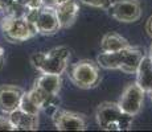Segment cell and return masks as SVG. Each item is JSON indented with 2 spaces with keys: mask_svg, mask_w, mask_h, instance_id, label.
<instances>
[{
  "mask_svg": "<svg viewBox=\"0 0 152 132\" xmlns=\"http://www.w3.org/2000/svg\"><path fill=\"white\" fill-rule=\"evenodd\" d=\"M145 32L148 33V36L152 37V16L148 17L147 23H145Z\"/></svg>",
  "mask_w": 152,
  "mask_h": 132,
  "instance_id": "603a6c76",
  "label": "cell"
},
{
  "mask_svg": "<svg viewBox=\"0 0 152 132\" xmlns=\"http://www.w3.org/2000/svg\"><path fill=\"white\" fill-rule=\"evenodd\" d=\"M25 17H27L29 21L33 23L34 28L37 31V34L52 36V34H56L61 29L56 11L52 7L42 5L39 9L29 11L25 15Z\"/></svg>",
  "mask_w": 152,
  "mask_h": 132,
  "instance_id": "8992f818",
  "label": "cell"
},
{
  "mask_svg": "<svg viewBox=\"0 0 152 132\" xmlns=\"http://www.w3.org/2000/svg\"><path fill=\"white\" fill-rule=\"evenodd\" d=\"M54 127L58 131H85L87 130L86 118L82 114L57 108L52 115Z\"/></svg>",
  "mask_w": 152,
  "mask_h": 132,
  "instance_id": "9c48e42d",
  "label": "cell"
},
{
  "mask_svg": "<svg viewBox=\"0 0 152 132\" xmlns=\"http://www.w3.org/2000/svg\"><path fill=\"white\" fill-rule=\"evenodd\" d=\"M95 120L103 131H128L132 127L134 116L123 112L115 102H103L95 110Z\"/></svg>",
  "mask_w": 152,
  "mask_h": 132,
  "instance_id": "3957f363",
  "label": "cell"
},
{
  "mask_svg": "<svg viewBox=\"0 0 152 132\" xmlns=\"http://www.w3.org/2000/svg\"><path fill=\"white\" fill-rule=\"evenodd\" d=\"M33 86L39 87L49 94H53V95H60L62 78L58 74H41L34 79Z\"/></svg>",
  "mask_w": 152,
  "mask_h": 132,
  "instance_id": "9a60e30c",
  "label": "cell"
},
{
  "mask_svg": "<svg viewBox=\"0 0 152 132\" xmlns=\"http://www.w3.org/2000/svg\"><path fill=\"white\" fill-rule=\"evenodd\" d=\"M69 79L75 87L91 90L101 82V71L97 62L91 60H81L73 63L69 70Z\"/></svg>",
  "mask_w": 152,
  "mask_h": 132,
  "instance_id": "5b68a950",
  "label": "cell"
},
{
  "mask_svg": "<svg viewBox=\"0 0 152 132\" xmlns=\"http://www.w3.org/2000/svg\"><path fill=\"white\" fill-rule=\"evenodd\" d=\"M11 131H37L39 130V115H32L21 111L20 108L7 114Z\"/></svg>",
  "mask_w": 152,
  "mask_h": 132,
  "instance_id": "30bf717a",
  "label": "cell"
},
{
  "mask_svg": "<svg viewBox=\"0 0 152 132\" xmlns=\"http://www.w3.org/2000/svg\"><path fill=\"white\" fill-rule=\"evenodd\" d=\"M148 57L151 58V61H152V45H151V48H150V53H148Z\"/></svg>",
  "mask_w": 152,
  "mask_h": 132,
  "instance_id": "cb8c5ba5",
  "label": "cell"
},
{
  "mask_svg": "<svg viewBox=\"0 0 152 132\" xmlns=\"http://www.w3.org/2000/svg\"><path fill=\"white\" fill-rule=\"evenodd\" d=\"M23 4L27 8V11H34L42 7V0H23Z\"/></svg>",
  "mask_w": 152,
  "mask_h": 132,
  "instance_id": "d6986e66",
  "label": "cell"
},
{
  "mask_svg": "<svg viewBox=\"0 0 152 132\" xmlns=\"http://www.w3.org/2000/svg\"><path fill=\"white\" fill-rule=\"evenodd\" d=\"M145 93L136 82L130 83L124 87L122 95L119 96L118 106L123 112L128 114L130 116H136L142 111L143 103H144Z\"/></svg>",
  "mask_w": 152,
  "mask_h": 132,
  "instance_id": "ba28073f",
  "label": "cell"
},
{
  "mask_svg": "<svg viewBox=\"0 0 152 132\" xmlns=\"http://www.w3.org/2000/svg\"><path fill=\"white\" fill-rule=\"evenodd\" d=\"M5 60H7V57H5V50L4 48H3L1 45H0V70L4 67L5 65Z\"/></svg>",
  "mask_w": 152,
  "mask_h": 132,
  "instance_id": "7402d4cb",
  "label": "cell"
},
{
  "mask_svg": "<svg viewBox=\"0 0 152 132\" xmlns=\"http://www.w3.org/2000/svg\"><path fill=\"white\" fill-rule=\"evenodd\" d=\"M106 11L113 19L121 23H135L142 16L139 0H113Z\"/></svg>",
  "mask_w": 152,
  "mask_h": 132,
  "instance_id": "52a82bcc",
  "label": "cell"
},
{
  "mask_svg": "<svg viewBox=\"0 0 152 132\" xmlns=\"http://www.w3.org/2000/svg\"><path fill=\"white\" fill-rule=\"evenodd\" d=\"M28 94L34 102V104L40 108V111H46V112H50V115H53L54 111L60 108V95L49 94L36 86L32 87Z\"/></svg>",
  "mask_w": 152,
  "mask_h": 132,
  "instance_id": "7c38bea8",
  "label": "cell"
},
{
  "mask_svg": "<svg viewBox=\"0 0 152 132\" xmlns=\"http://www.w3.org/2000/svg\"><path fill=\"white\" fill-rule=\"evenodd\" d=\"M144 55V50L140 46L123 48L116 52H102L97 57L99 67L106 70H121L126 74H135L140 60Z\"/></svg>",
  "mask_w": 152,
  "mask_h": 132,
  "instance_id": "6da1fadb",
  "label": "cell"
},
{
  "mask_svg": "<svg viewBox=\"0 0 152 132\" xmlns=\"http://www.w3.org/2000/svg\"><path fill=\"white\" fill-rule=\"evenodd\" d=\"M61 29L70 28L80 15V5L75 0H68L54 8Z\"/></svg>",
  "mask_w": 152,
  "mask_h": 132,
  "instance_id": "4fadbf2b",
  "label": "cell"
},
{
  "mask_svg": "<svg viewBox=\"0 0 152 132\" xmlns=\"http://www.w3.org/2000/svg\"><path fill=\"white\" fill-rule=\"evenodd\" d=\"M148 94H150V95H151V101H152V91H151V93H148Z\"/></svg>",
  "mask_w": 152,
  "mask_h": 132,
  "instance_id": "d4e9b609",
  "label": "cell"
},
{
  "mask_svg": "<svg viewBox=\"0 0 152 132\" xmlns=\"http://www.w3.org/2000/svg\"><path fill=\"white\" fill-rule=\"evenodd\" d=\"M113 0H81L85 5H89L93 8H99V9H107Z\"/></svg>",
  "mask_w": 152,
  "mask_h": 132,
  "instance_id": "ac0fdd59",
  "label": "cell"
},
{
  "mask_svg": "<svg viewBox=\"0 0 152 132\" xmlns=\"http://www.w3.org/2000/svg\"><path fill=\"white\" fill-rule=\"evenodd\" d=\"M136 83L143 89L144 93L152 91V61L148 54H144L136 67Z\"/></svg>",
  "mask_w": 152,
  "mask_h": 132,
  "instance_id": "5bb4252c",
  "label": "cell"
},
{
  "mask_svg": "<svg viewBox=\"0 0 152 132\" xmlns=\"http://www.w3.org/2000/svg\"><path fill=\"white\" fill-rule=\"evenodd\" d=\"M21 111L27 114H32V115H39L40 114V108L34 104V102L31 99L28 91H24V94L21 95V99H20V103H19V107Z\"/></svg>",
  "mask_w": 152,
  "mask_h": 132,
  "instance_id": "e0dca14e",
  "label": "cell"
},
{
  "mask_svg": "<svg viewBox=\"0 0 152 132\" xmlns=\"http://www.w3.org/2000/svg\"><path fill=\"white\" fill-rule=\"evenodd\" d=\"M68 1V0H42V5H46V7H52L56 8L57 5L62 4V3Z\"/></svg>",
  "mask_w": 152,
  "mask_h": 132,
  "instance_id": "ffe728a7",
  "label": "cell"
},
{
  "mask_svg": "<svg viewBox=\"0 0 152 132\" xmlns=\"http://www.w3.org/2000/svg\"><path fill=\"white\" fill-rule=\"evenodd\" d=\"M0 130H10L11 131V125L8 122L7 116H0Z\"/></svg>",
  "mask_w": 152,
  "mask_h": 132,
  "instance_id": "44dd1931",
  "label": "cell"
},
{
  "mask_svg": "<svg viewBox=\"0 0 152 132\" xmlns=\"http://www.w3.org/2000/svg\"><path fill=\"white\" fill-rule=\"evenodd\" d=\"M24 90L15 85H1L0 86V111L10 114L19 107Z\"/></svg>",
  "mask_w": 152,
  "mask_h": 132,
  "instance_id": "8fae6325",
  "label": "cell"
},
{
  "mask_svg": "<svg viewBox=\"0 0 152 132\" xmlns=\"http://www.w3.org/2000/svg\"><path fill=\"white\" fill-rule=\"evenodd\" d=\"M130 45L127 39L121 36L116 32H109L102 37L101 41V50L102 52H116Z\"/></svg>",
  "mask_w": 152,
  "mask_h": 132,
  "instance_id": "2e32d148",
  "label": "cell"
},
{
  "mask_svg": "<svg viewBox=\"0 0 152 132\" xmlns=\"http://www.w3.org/2000/svg\"><path fill=\"white\" fill-rule=\"evenodd\" d=\"M72 50L68 46H56L49 50L36 52L31 55V63L40 74L62 75L69 66Z\"/></svg>",
  "mask_w": 152,
  "mask_h": 132,
  "instance_id": "7a4b0ae2",
  "label": "cell"
},
{
  "mask_svg": "<svg viewBox=\"0 0 152 132\" xmlns=\"http://www.w3.org/2000/svg\"><path fill=\"white\" fill-rule=\"evenodd\" d=\"M0 28H1L4 39L12 44L24 42L37 34L33 23L29 21L25 16L5 15L1 19Z\"/></svg>",
  "mask_w": 152,
  "mask_h": 132,
  "instance_id": "277c9868",
  "label": "cell"
}]
</instances>
